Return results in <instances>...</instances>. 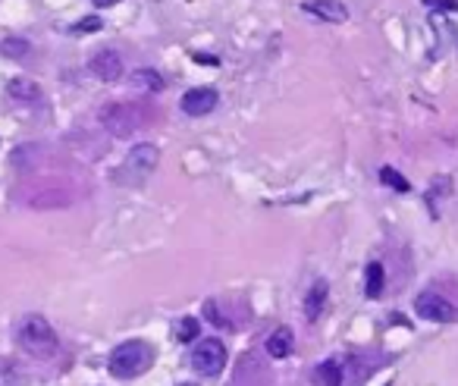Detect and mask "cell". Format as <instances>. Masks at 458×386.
<instances>
[{"instance_id":"14","label":"cell","mask_w":458,"mask_h":386,"mask_svg":"<svg viewBox=\"0 0 458 386\" xmlns=\"http://www.w3.org/2000/svg\"><path fill=\"white\" fill-rule=\"evenodd\" d=\"M129 85L135 91H144V95H157V91L163 88V79L157 76L154 70H135L129 76Z\"/></svg>"},{"instance_id":"5","label":"cell","mask_w":458,"mask_h":386,"mask_svg":"<svg viewBox=\"0 0 458 386\" xmlns=\"http://www.w3.org/2000/svg\"><path fill=\"white\" fill-rule=\"evenodd\" d=\"M226 367V346L220 339H198L192 348V371L201 377H217Z\"/></svg>"},{"instance_id":"6","label":"cell","mask_w":458,"mask_h":386,"mask_svg":"<svg viewBox=\"0 0 458 386\" xmlns=\"http://www.w3.org/2000/svg\"><path fill=\"white\" fill-rule=\"evenodd\" d=\"M414 311H418L420 321H430V323H452L458 317L455 304L449 302L445 295H439V292H420L418 298H414Z\"/></svg>"},{"instance_id":"21","label":"cell","mask_w":458,"mask_h":386,"mask_svg":"<svg viewBox=\"0 0 458 386\" xmlns=\"http://www.w3.org/2000/svg\"><path fill=\"white\" fill-rule=\"evenodd\" d=\"M194 60H198V63H217V57H204V54H198Z\"/></svg>"},{"instance_id":"1","label":"cell","mask_w":458,"mask_h":386,"mask_svg":"<svg viewBox=\"0 0 458 386\" xmlns=\"http://www.w3.org/2000/svg\"><path fill=\"white\" fill-rule=\"evenodd\" d=\"M16 339L31 358H41V361L54 358L56 348H60V339H56L54 327H50L41 314H25L16 327Z\"/></svg>"},{"instance_id":"16","label":"cell","mask_w":458,"mask_h":386,"mask_svg":"<svg viewBox=\"0 0 458 386\" xmlns=\"http://www.w3.org/2000/svg\"><path fill=\"white\" fill-rule=\"evenodd\" d=\"M380 183L383 185H389V189H395L399 195H405V192H411V183H408L405 176H402L395 167H383L380 170Z\"/></svg>"},{"instance_id":"2","label":"cell","mask_w":458,"mask_h":386,"mask_svg":"<svg viewBox=\"0 0 458 386\" xmlns=\"http://www.w3.org/2000/svg\"><path fill=\"white\" fill-rule=\"evenodd\" d=\"M151 361H154V352H151L148 342L125 339V342H119V346L110 352L107 367H110V373L116 380H132V377H138V373L148 371Z\"/></svg>"},{"instance_id":"19","label":"cell","mask_w":458,"mask_h":386,"mask_svg":"<svg viewBox=\"0 0 458 386\" xmlns=\"http://www.w3.org/2000/svg\"><path fill=\"white\" fill-rule=\"evenodd\" d=\"M100 29H104V22H100L98 16H85L82 22H75L72 26V32L75 35H88V32H100Z\"/></svg>"},{"instance_id":"9","label":"cell","mask_w":458,"mask_h":386,"mask_svg":"<svg viewBox=\"0 0 458 386\" xmlns=\"http://www.w3.org/2000/svg\"><path fill=\"white\" fill-rule=\"evenodd\" d=\"M301 10L317 16V20H323V22H345L349 20V10H345V3H339V0H305Z\"/></svg>"},{"instance_id":"12","label":"cell","mask_w":458,"mask_h":386,"mask_svg":"<svg viewBox=\"0 0 458 386\" xmlns=\"http://www.w3.org/2000/svg\"><path fill=\"white\" fill-rule=\"evenodd\" d=\"M314 386H342V364L339 361H323V364L314 367L311 373Z\"/></svg>"},{"instance_id":"17","label":"cell","mask_w":458,"mask_h":386,"mask_svg":"<svg viewBox=\"0 0 458 386\" xmlns=\"http://www.w3.org/2000/svg\"><path fill=\"white\" fill-rule=\"evenodd\" d=\"M198 317H179V323H176V336H179L182 342H194L198 339Z\"/></svg>"},{"instance_id":"7","label":"cell","mask_w":458,"mask_h":386,"mask_svg":"<svg viewBox=\"0 0 458 386\" xmlns=\"http://www.w3.org/2000/svg\"><path fill=\"white\" fill-rule=\"evenodd\" d=\"M217 104H220L217 88H211V85H198V88H192V91L182 95L179 107H182V114L185 116H207Z\"/></svg>"},{"instance_id":"3","label":"cell","mask_w":458,"mask_h":386,"mask_svg":"<svg viewBox=\"0 0 458 386\" xmlns=\"http://www.w3.org/2000/svg\"><path fill=\"white\" fill-rule=\"evenodd\" d=\"M157 164H160V151H157V145L142 141V145L132 148V151L125 154L123 164L116 167L113 183H119V185H142L144 179L157 170Z\"/></svg>"},{"instance_id":"11","label":"cell","mask_w":458,"mask_h":386,"mask_svg":"<svg viewBox=\"0 0 458 386\" xmlns=\"http://www.w3.org/2000/svg\"><path fill=\"white\" fill-rule=\"evenodd\" d=\"M6 95L13 104H41V88L31 79H13L6 85Z\"/></svg>"},{"instance_id":"20","label":"cell","mask_w":458,"mask_h":386,"mask_svg":"<svg viewBox=\"0 0 458 386\" xmlns=\"http://www.w3.org/2000/svg\"><path fill=\"white\" fill-rule=\"evenodd\" d=\"M119 0H94V7L98 10H107V7H116Z\"/></svg>"},{"instance_id":"13","label":"cell","mask_w":458,"mask_h":386,"mask_svg":"<svg viewBox=\"0 0 458 386\" xmlns=\"http://www.w3.org/2000/svg\"><path fill=\"white\" fill-rule=\"evenodd\" d=\"M326 283L323 279H317V283L307 289V295H305V314H307V321H317L320 317V311H323V304H326Z\"/></svg>"},{"instance_id":"4","label":"cell","mask_w":458,"mask_h":386,"mask_svg":"<svg viewBox=\"0 0 458 386\" xmlns=\"http://www.w3.org/2000/svg\"><path fill=\"white\" fill-rule=\"evenodd\" d=\"M100 126L116 139H129L135 129L144 126V110L135 104H107L100 110Z\"/></svg>"},{"instance_id":"10","label":"cell","mask_w":458,"mask_h":386,"mask_svg":"<svg viewBox=\"0 0 458 386\" xmlns=\"http://www.w3.org/2000/svg\"><path fill=\"white\" fill-rule=\"evenodd\" d=\"M292 342H295V333L289 327H276L273 333L267 336V342H264V348H267L270 358H289L292 355Z\"/></svg>"},{"instance_id":"8","label":"cell","mask_w":458,"mask_h":386,"mask_svg":"<svg viewBox=\"0 0 458 386\" xmlns=\"http://www.w3.org/2000/svg\"><path fill=\"white\" fill-rule=\"evenodd\" d=\"M88 70L98 82H119L123 79V57L116 51H98L88 63Z\"/></svg>"},{"instance_id":"15","label":"cell","mask_w":458,"mask_h":386,"mask_svg":"<svg viewBox=\"0 0 458 386\" xmlns=\"http://www.w3.org/2000/svg\"><path fill=\"white\" fill-rule=\"evenodd\" d=\"M383 277H386L383 264H380V261H370V264H367V279H364V295H367V298H380Z\"/></svg>"},{"instance_id":"22","label":"cell","mask_w":458,"mask_h":386,"mask_svg":"<svg viewBox=\"0 0 458 386\" xmlns=\"http://www.w3.org/2000/svg\"><path fill=\"white\" fill-rule=\"evenodd\" d=\"M179 386H198V383H179Z\"/></svg>"},{"instance_id":"18","label":"cell","mask_w":458,"mask_h":386,"mask_svg":"<svg viewBox=\"0 0 458 386\" xmlns=\"http://www.w3.org/2000/svg\"><path fill=\"white\" fill-rule=\"evenodd\" d=\"M0 54H3V57H25V54H29V41H22V38H6L3 45H0Z\"/></svg>"}]
</instances>
